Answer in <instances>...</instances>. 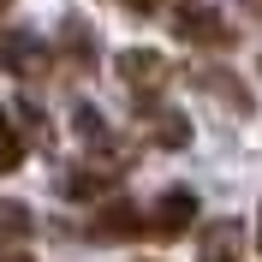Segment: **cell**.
<instances>
[{"label":"cell","instance_id":"6da1fadb","mask_svg":"<svg viewBox=\"0 0 262 262\" xmlns=\"http://www.w3.org/2000/svg\"><path fill=\"white\" fill-rule=\"evenodd\" d=\"M114 72H119V83H125L143 107L155 96H167V83H173V66H167V54H155V48H125L114 60Z\"/></svg>","mask_w":262,"mask_h":262},{"label":"cell","instance_id":"8992f818","mask_svg":"<svg viewBox=\"0 0 262 262\" xmlns=\"http://www.w3.org/2000/svg\"><path fill=\"white\" fill-rule=\"evenodd\" d=\"M137 232H143L137 203H107V209L90 221V238H101V245H119V238H137Z\"/></svg>","mask_w":262,"mask_h":262},{"label":"cell","instance_id":"8fae6325","mask_svg":"<svg viewBox=\"0 0 262 262\" xmlns=\"http://www.w3.org/2000/svg\"><path fill=\"white\" fill-rule=\"evenodd\" d=\"M60 30H66V36H60V42H66V54H72V60H78V66H96V36L83 30L78 18H66Z\"/></svg>","mask_w":262,"mask_h":262},{"label":"cell","instance_id":"ba28073f","mask_svg":"<svg viewBox=\"0 0 262 262\" xmlns=\"http://www.w3.org/2000/svg\"><path fill=\"white\" fill-rule=\"evenodd\" d=\"M30 209H24V203H12V196H0V250L6 245H24V238H30Z\"/></svg>","mask_w":262,"mask_h":262},{"label":"cell","instance_id":"3957f363","mask_svg":"<svg viewBox=\"0 0 262 262\" xmlns=\"http://www.w3.org/2000/svg\"><path fill=\"white\" fill-rule=\"evenodd\" d=\"M191 221H196V196H191V191H167L161 203L143 214V232H149V238H161V245H173Z\"/></svg>","mask_w":262,"mask_h":262},{"label":"cell","instance_id":"4fadbf2b","mask_svg":"<svg viewBox=\"0 0 262 262\" xmlns=\"http://www.w3.org/2000/svg\"><path fill=\"white\" fill-rule=\"evenodd\" d=\"M119 6H131V12H155L161 0H119Z\"/></svg>","mask_w":262,"mask_h":262},{"label":"cell","instance_id":"9a60e30c","mask_svg":"<svg viewBox=\"0 0 262 262\" xmlns=\"http://www.w3.org/2000/svg\"><path fill=\"white\" fill-rule=\"evenodd\" d=\"M256 250H262V209H256Z\"/></svg>","mask_w":262,"mask_h":262},{"label":"cell","instance_id":"52a82bcc","mask_svg":"<svg viewBox=\"0 0 262 262\" xmlns=\"http://www.w3.org/2000/svg\"><path fill=\"white\" fill-rule=\"evenodd\" d=\"M119 173H101V167H72L60 179V196H72V203H83V196H101V191H114Z\"/></svg>","mask_w":262,"mask_h":262},{"label":"cell","instance_id":"e0dca14e","mask_svg":"<svg viewBox=\"0 0 262 262\" xmlns=\"http://www.w3.org/2000/svg\"><path fill=\"white\" fill-rule=\"evenodd\" d=\"M245 6H262V0H245Z\"/></svg>","mask_w":262,"mask_h":262},{"label":"cell","instance_id":"277c9868","mask_svg":"<svg viewBox=\"0 0 262 262\" xmlns=\"http://www.w3.org/2000/svg\"><path fill=\"white\" fill-rule=\"evenodd\" d=\"M173 30H179V42H191V48H232L227 18H221V12H209V6H179Z\"/></svg>","mask_w":262,"mask_h":262},{"label":"cell","instance_id":"2e32d148","mask_svg":"<svg viewBox=\"0 0 262 262\" xmlns=\"http://www.w3.org/2000/svg\"><path fill=\"white\" fill-rule=\"evenodd\" d=\"M6 12H12V0H0V18H6Z\"/></svg>","mask_w":262,"mask_h":262},{"label":"cell","instance_id":"7a4b0ae2","mask_svg":"<svg viewBox=\"0 0 262 262\" xmlns=\"http://www.w3.org/2000/svg\"><path fill=\"white\" fill-rule=\"evenodd\" d=\"M0 66H6L18 83H36V78H48L54 54H48V42L30 36V30H0Z\"/></svg>","mask_w":262,"mask_h":262},{"label":"cell","instance_id":"5bb4252c","mask_svg":"<svg viewBox=\"0 0 262 262\" xmlns=\"http://www.w3.org/2000/svg\"><path fill=\"white\" fill-rule=\"evenodd\" d=\"M0 262H30V256H24V250H0Z\"/></svg>","mask_w":262,"mask_h":262},{"label":"cell","instance_id":"9c48e42d","mask_svg":"<svg viewBox=\"0 0 262 262\" xmlns=\"http://www.w3.org/2000/svg\"><path fill=\"white\" fill-rule=\"evenodd\" d=\"M149 137H155L161 149H185V143H191V125H185L179 114H155V119H149Z\"/></svg>","mask_w":262,"mask_h":262},{"label":"cell","instance_id":"7c38bea8","mask_svg":"<svg viewBox=\"0 0 262 262\" xmlns=\"http://www.w3.org/2000/svg\"><path fill=\"white\" fill-rule=\"evenodd\" d=\"M203 90H209V96H221V101H232L238 114H250V96L238 90V83H227V72H203Z\"/></svg>","mask_w":262,"mask_h":262},{"label":"cell","instance_id":"30bf717a","mask_svg":"<svg viewBox=\"0 0 262 262\" xmlns=\"http://www.w3.org/2000/svg\"><path fill=\"white\" fill-rule=\"evenodd\" d=\"M24 161V131L12 125V114L0 107V173H12V167Z\"/></svg>","mask_w":262,"mask_h":262},{"label":"cell","instance_id":"5b68a950","mask_svg":"<svg viewBox=\"0 0 262 262\" xmlns=\"http://www.w3.org/2000/svg\"><path fill=\"white\" fill-rule=\"evenodd\" d=\"M245 256V227L238 221H209V227L196 232V262H238Z\"/></svg>","mask_w":262,"mask_h":262}]
</instances>
